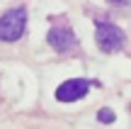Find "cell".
I'll return each mask as SVG.
<instances>
[{
  "mask_svg": "<svg viewBox=\"0 0 131 129\" xmlns=\"http://www.w3.org/2000/svg\"><path fill=\"white\" fill-rule=\"evenodd\" d=\"M90 90V81H83V78H70V81L61 83L56 88V100L61 102H75L80 97H85Z\"/></svg>",
  "mask_w": 131,
  "mask_h": 129,
  "instance_id": "cell-3",
  "label": "cell"
},
{
  "mask_svg": "<svg viewBox=\"0 0 131 129\" xmlns=\"http://www.w3.org/2000/svg\"><path fill=\"white\" fill-rule=\"evenodd\" d=\"M46 39H49V44H51L56 51H68V49H73L75 44H78L73 29H68V27H53V29H49V37Z\"/></svg>",
  "mask_w": 131,
  "mask_h": 129,
  "instance_id": "cell-4",
  "label": "cell"
},
{
  "mask_svg": "<svg viewBox=\"0 0 131 129\" xmlns=\"http://www.w3.org/2000/svg\"><path fill=\"white\" fill-rule=\"evenodd\" d=\"M97 120H100V122H107V124H112V122L117 120V115H114L109 107H104V110H100V112H97Z\"/></svg>",
  "mask_w": 131,
  "mask_h": 129,
  "instance_id": "cell-5",
  "label": "cell"
},
{
  "mask_svg": "<svg viewBox=\"0 0 131 129\" xmlns=\"http://www.w3.org/2000/svg\"><path fill=\"white\" fill-rule=\"evenodd\" d=\"M95 39H97V46L102 49V51H107V54L119 51V49L124 46V42H126L124 32L112 22H97V27H95Z\"/></svg>",
  "mask_w": 131,
  "mask_h": 129,
  "instance_id": "cell-2",
  "label": "cell"
},
{
  "mask_svg": "<svg viewBox=\"0 0 131 129\" xmlns=\"http://www.w3.org/2000/svg\"><path fill=\"white\" fill-rule=\"evenodd\" d=\"M27 29V10L12 7L0 17V42H17Z\"/></svg>",
  "mask_w": 131,
  "mask_h": 129,
  "instance_id": "cell-1",
  "label": "cell"
}]
</instances>
